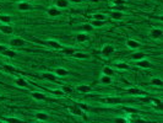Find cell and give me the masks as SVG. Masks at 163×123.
Here are the masks:
<instances>
[{
    "instance_id": "1",
    "label": "cell",
    "mask_w": 163,
    "mask_h": 123,
    "mask_svg": "<svg viewBox=\"0 0 163 123\" xmlns=\"http://www.w3.org/2000/svg\"><path fill=\"white\" fill-rule=\"evenodd\" d=\"M114 53H115V47H114L113 44H109V43L104 44V46L102 47V49H101V54H102V57H104V58H109V57H112Z\"/></svg>"
},
{
    "instance_id": "2",
    "label": "cell",
    "mask_w": 163,
    "mask_h": 123,
    "mask_svg": "<svg viewBox=\"0 0 163 123\" xmlns=\"http://www.w3.org/2000/svg\"><path fill=\"white\" fill-rule=\"evenodd\" d=\"M9 43H10V47H13V48H20V47H24L26 44V41L21 37H14L10 40Z\"/></svg>"
},
{
    "instance_id": "3",
    "label": "cell",
    "mask_w": 163,
    "mask_h": 123,
    "mask_svg": "<svg viewBox=\"0 0 163 123\" xmlns=\"http://www.w3.org/2000/svg\"><path fill=\"white\" fill-rule=\"evenodd\" d=\"M0 32L5 36H10L14 33V27L10 24H0Z\"/></svg>"
},
{
    "instance_id": "4",
    "label": "cell",
    "mask_w": 163,
    "mask_h": 123,
    "mask_svg": "<svg viewBox=\"0 0 163 123\" xmlns=\"http://www.w3.org/2000/svg\"><path fill=\"white\" fill-rule=\"evenodd\" d=\"M126 92L131 96H146V91H143L142 89H139V87H129L126 89Z\"/></svg>"
},
{
    "instance_id": "5",
    "label": "cell",
    "mask_w": 163,
    "mask_h": 123,
    "mask_svg": "<svg viewBox=\"0 0 163 123\" xmlns=\"http://www.w3.org/2000/svg\"><path fill=\"white\" fill-rule=\"evenodd\" d=\"M47 15H48L49 17H58V16L61 15V11H60V9H58L55 5H52V6H49V8L47 9Z\"/></svg>"
},
{
    "instance_id": "6",
    "label": "cell",
    "mask_w": 163,
    "mask_h": 123,
    "mask_svg": "<svg viewBox=\"0 0 163 123\" xmlns=\"http://www.w3.org/2000/svg\"><path fill=\"white\" fill-rule=\"evenodd\" d=\"M104 103H108V105H118L121 102V98L120 97H117V96H107L102 100Z\"/></svg>"
},
{
    "instance_id": "7",
    "label": "cell",
    "mask_w": 163,
    "mask_h": 123,
    "mask_svg": "<svg viewBox=\"0 0 163 123\" xmlns=\"http://www.w3.org/2000/svg\"><path fill=\"white\" fill-rule=\"evenodd\" d=\"M17 9H19L20 11H22V13H26V11L32 10V5H31L30 3H27V2H20V3L17 4Z\"/></svg>"
},
{
    "instance_id": "8",
    "label": "cell",
    "mask_w": 163,
    "mask_h": 123,
    "mask_svg": "<svg viewBox=\"0 0 163 123\" xmlns=\"http://www.w3.org/2000/svg\"><path fill=\"white\" fill-rule=\"evenodd\" d=\"M136 65L140 67V68H142V69H150V68L152 67L151 62H150L148 59H146V58L140 59V60H136Z\"/></svg>"
},
{
    "instance_id": "9",
    "label": "cell",
    "mask_w": 163,
    "mask_h": 123,
    "mask_svg": "<svg viewBox=\"0 0 163 123\" xmlns=\"http://www.w3.org/2000/svg\"><path fill=\"white\" fill-rule=\"evenodd\" d=\"M41 78H42V79H44V80L52 81V83H56V81H58V79H56V75H55V74H53V73H49V71L42 73Z\"/></svg>"
},
{
    "instance_id": "10",
    "label": "cell",
    "mask_w": 163,
    "mask_h": 123,
    "mask_svg": "<svg viewBox=\"0 0 163 123\" xmlns=\"http://www.w3.org/2000/svg\"><path fill=\"white\" fill-rule=\"evenodd\" d=\"M125 44H126V47H128L129 49H137V48L141 47V43H140V42H137L136 40H131V38L128 40Z\"/></svg>"
},
{
    "instance_id": "11",
    "label": "cell",
    "mask_w": 163,
    "mask_h": 123,
    "mask_svg": "<svg viewBox=\"0 0 163 123\" xmlns=\"http://www.w3.org/2000/svg\"><path fill=\"white\" fill-rule=\"evenodd\" d=\"M15 85L16 86H19V87H28V81L25 79V78H22V76H19V78H16L15 79Z\"/></svg>"
},
{
    "instance_id": "12",
    "label": "cell",
    "mask_w": 163,
    "mask_h": 123,
    "mask_svg": "<svg viewBox=\"0 0 163 123\" xmlns=\"http://www.w3.org/2000/svg\"><path fill=\"white\" fill-rule=\"evenodd\" d=\"M150 36L153 38V40H159L162 36H163V31L161 29H152L151 32H150Z\"/></svg>"
},
{
    "instance_id": "13",
    "label": "cell",
    "mask_w": 163,
    "mask_h": 123,
    "mask_svg": "<svg viewBox=\"0 0 163 123\" xmlns=\"http://www.w3.org/2000/svg\"><path fill=\"white\" fill-rule=\"evenodd\" d=\"M90 40V36L87 35V32H81V33H78L77 36H76V41L78 42V43H85V42H87Z\"/></svg>"
},
{
    "instance_id": "14",
    "label": "cell",
    "mask_w": 163,
    "mask_h": 123,
    "mask_svg": "<svg viewBox=\"0 0 163 123\" xmlns=\"http://www.w3.org/2000/svg\"><path fill=\"white\" fill-rule=\"evenodd\" d=\"M45 44H47L48 47L53 48V49H61V48H63L61 43H59L58 41H54V40H49V41H47Z\"/></svg>"
},
{
    "instance_id": "15",
    "label": "cell",
    "mask_w": 163,
    "mask_h": 123,
    "mask_svg": "<svg viewBox=\"0 0 163 123\" xmlns=\"http://www.w3.org/2000/svg\"><path fill=\"white\" fill-rule=\"evenodd\" d=\"M31 96H32V98H34V100H37V101H45V100H47V96H45L44 94L39 92V91H33V92H31Z\"/></svg>"
},
{
    "instance_id": "16",
    "label": "cell",
    "mask_w": 163,
    "mask_h": 123,
    "mask_svg": "<svg viewBox=\"0 0 163 123\" xmlns=\"http://www.w3.org/2000/svg\"><path fill=\"white\" fill-rule=\"evenodd\" d=\"M69 112L74 116H82V110H81L77 105L76 106H70L69 107Z\"/></svg>"
},
{
    "instance_id": "17",
    "label": "cell",
    "mask_w": 163,
    "mask_h": 123,
    "mask_svg": "<svg viewBox=\"0 0 163 123\" xmlns=\"http://www.w3.org/2000/svg\"><path fill=\"white\" fill-rule=\"evenodd\" d=\"M76 89H77V91L81 92V94H89V92L91 91V86H90V85H85V84L77 85Z\"/></svg>"
},
{
    "instance_id": "18",
    "label": "cell",
    "mask_w": 163,
    "mask_h": 123,
    "mask_svg": "<svg viewBox=\"0 0 163 123\" xmlns=\"http://www.w3.org/2000/svg\"><path fill=\"white\" fill-rule=\"evenodd\" d=\"M60 51H61V53H63L64 56H66V57H72V56H74V53L76 52V49H75V48H72V47H65V48L63 47Z\"/></svg>"
},
{
    "instance_id": "19",
    "label": "cell",
    "mask_w": 163,
    "mask_h": 123,
    "mask_svg": "<svg viewBox=\"0 0 163 123\" xmlns=\"http://www.w3.org/2000/svg\"><path fill=\"white\" fill-rule=\"evenodd\" d=\"M36 119L37 121H42V122H48L49 121V116L45 112H38V113H36Z\"/></svg>"
},
{
    "instance_id": "20",
    "label": "cell",
    "mask_w": 163,
    "mask_h": 123,
    "mask_svg": "<svg viewBox=\"0 0 163 123\" xmlns=\"http://www.w3.org/2000/svg\"><path fill=\"white\" fill-rule=\"evenodd\" d=\"M110 17L113 20H121L124 17V13L123 11H117V10H113L110 11Z\"/></svg>"
},
{
    "instance_id": "21",
    "label": "cell",
    "mask_w": 163,
    "mask_h": 123,
    "mask_svg": "<svg viewBox=\"0 0 163 123\" xmlns=\"http://www.w3.org/2000/svg\"><path fill=\"white\" fill-rule=\"evenodd\" d=\"M2 54H3L4 57L11 58V59H13V58H15V57H17V53H16L14 49H10V48H6V49H5V51H4Z\"/></svg>"
},
{
    "instance_id": "22",
    "label": "cell",
    "mask_w": 163,
    "mask_h": 123,
    "mask_svg": "<svg viewBox=\"0 0 163 123\" xmlns=\"http://www.w3.org/2000/svg\"><path fill=\"white\" fill-rule=\"evenodd\" d=\"M130 58L132 59V60H140V59H143V58H146V53H143V52H135V53H132L131 56H130Z\"/></svg>"
},
{
    "instance_id": "23",
    "label": "cell",
    "mask_w": 163,
    "mask_h": 123,
    "mask_svg": "<svg viewBox=\"0 0 163 123\" xmlns=\"http://www.w3.org/2000/svg\"><path fill=\"white\" fill-rule=\"evenodd\" d=\"M55 6L58 9H65L69 6V0H55Z\"/></svg>"
},
{
    "instance_id": "24",
    "label": "cell",
    "mask_w": 163,
    "mask_h": 123,
    "mask_svg": "<svg viewBox=\"0 0 163 123\" xmlns=\"http://www.w3.org/2000/svg\"><path fill=\"white\" fill-rule=\"evenodd\" d=\"M102 73L104 74V75H108V76H114V69L112 68V67H108V65H106V67H103V69H102Z\"/></svg>"
},
{
    "instance_id": "25",
    "label": "cell",
    "mask_w": 163,
    "mask_h": 123,
    "mask_svg": "<svg viewBox=\"0 0 163 123\" xmlns=\"http://www.w3.org/2000/svg\"><path fill=\"white\" fill-rule=\"evenodd\" d=\"M55 75L56 76H67L69 75V70L65 68H56L55 69Z\"/></svg>"
},
{
    "instance_id": "26",
    "label": "cell",
    "mask_w": 163,
    "mask_h": 123,
    "mask_svg": "<svg viewBox=\"0 0 163 123\" xmlns=\"http://www.w3.org/2000/svg\"><path fill=\"white\" fill-rule=\"evenodd\" d=\"M100 81H101L102 85H110L113 80H112V76H108V75H104V74H103V75L101 76V79H100Z\"/></svg>"
},
{
    "instance_id": "27",
    "label": "cell",
    "mask_w": 163,
    "mask_h": 123,
    "mask_svg": "<svg viewBox=\"0 0 163 123\" xmlns=\"http://www.w3.org/2000/svg\"><path fill=\"white\" fill-rule=\"evenodd\" d=\"M104 24H106V21H103V20H91V22H90V25L92 26V27H102V26H104Z\"/></svg>"
},
{
    "instance_id": "28",
    "label": "cell",
    "mask_w": 163,
    "mask_h": 123,
    "mask_svg": "<svg viewBox=\"0 0 163 123\" xmlns=\"http://www.w3.org/2000/svg\"><path fill=\"white\" fill-rule=\"evenodd\" d=\"M114 65L118 69H120V70H128V69H130L129 64L128 63H124V62H117V63H114Z\"/></svg>"
},
{
    "instance_id": "29",
    "label": "cell",
    "mask_w": 163,
    "mask_h": 123,
    "mask_svg": "<svg viewBox=\"0 0 163 123\" xmlns=\"http://www.w3.org/2000/svg\"><path fill=\"white\" fill-rule=\"evenodd\" d=\"M4 122H8V123H24V119L17 118V117H8L6 119H4Z\"/></svg>"
},
{
    "instance_id": "30",
    "label": "cell",
    "mask_w": 163,
    "mask_h": 123,
    "mask_svg": "<svg viewBox=\"0 0 163 123\" xmlns=\"http://www.w3.org/2000/svg\"><path fill=\"white\" fill-rule=\"evenodd\" d=\"M150 83H151L152 85H154V86H158V87L163 86V81H162V79H161V78H152Z\"/></svg>"
},
{
    "instance_id": "31",
    "label": "cell",
    "mask_w": 163,
    "mask_h": 123,
    "mask_svg": "<svg viewBox=\"0 0 163 123\" xmlns=\"http://www.w3.org/2000/svg\"><path fill=\"white\" fill-rule=\"evenodd\" d=\"M11 16L10 15H5V14H0V22H4V24H10L11 21Z\"/></svg>"
},
{
    "instance_id": "32",
    "label": "cell",
    "mask_w": 163,
    "mask_h": 123,
    "mask_svg": "<svg viewBox=\"0 0 163 123\" xmlns=\"http://www.w3.org/2000/svg\"><path fill=\"white\" fill-rule=\"evenodd\" d=\"M3 69H4L6 73H16V71H17L16 68L13 67V65H10V64H4V65H3Z\"/></svg>"
},
{
    "instance_id": "33",
    "label": "cell",
    "mask_w": 163,
    "mask_h": 123,
    "mask_svg": "<svg viewBox=\"0 0 163 123\" xmlns=\"http://www.w3.org/2000/svg\"><path fill=\"white\" fill-rule=\"evenodd\" d=\"M72 57H75V58H77V59H87V58H90V56H89V54L81 53V52H75Z\"/></svg>"
},
{
    "instance_id": "34",
    "label": "cell",
    "mask_w": 163,
    "mask_h": 123,
    "mask_svg": "<svg viewBox=\"0 0 163 123\" xmlns=\"http://www.w3.org/2000/svg\"><path fill=\"white\" fill-rule=\"evenodd\" d=\"M151 101H152V103L156 106V108L162 110V101H161L159 98H151Z\"/></svg>"
},
{
    "instance_id": "35",
    "label": "cell",
    "mask_w": 163,
    "mask_h": 123,
    "mask_svg": "<svg viewBox=\"0 0 163 123\" xmlns=\"http://www.w3.org/2000/svg\"><path fill=\"white\" fill-rule=\"evenodd\" d=\"M123 110H124L126 113H130V114H136V113H139V111H137L136 108H134V107H123Z\"/></svg>"
},
{
    "instance_id": "36",
    "label": "cell",
    "mask_w": 163,
    "mask_h": 123,
    "mask_svg": "<svg viewBox=\"0 0 163 123\" xmlns=\"http://www.w3.org/2000/svg\"><path fill=\"white\" fill-rule=\"evenodd\" d=\"M95 20H106V15L104 14H101V13H96V14H93V16H92Z\"/></svg>"
},
{
    "instance_id": "37",
    "label": "cell",
    "mask_w": 163,
    "mask_h": 123,
    "mask_svg": "<svg viewBox=\"0 0 163 123\" xmlns=\"http://www.w3.org/2000/svg\"><path fill=\"white\" fill-rule=\"evenodd\" d=\"M114 122L115 123H128V122H130V119H128L125 117H118V118L114 119Z\"/></svg>"
},
{
    "instance_id": "38",
    "label": "cell",
    "mask_w": 163,
    "mask_h": 123,
    "mask_svg": "<svg viewBox=\"0 0 163 123\" xmlns=\"http://www.w3.org/2000/svg\"><path fill=\"white\" fill-rule=\"evenodd\" d=\"M77 106H78L81 110H82V111H89V110H90V106H89L87 103H84V102H78Z\"/></svg>"
},
{
    "instance_id": "39",
    "label": "cell",
    "mask_w": 163,
    "mask_h": 123,
    "mask_svg": "<svg viewBox=\"0 0 163 123\" xmlns=\"http://www.w3.org/2000/svg\"><path fill=\"white\" fill-rule=\"evenodd\" d=\"M81 29H82L85 32H90V31H92V30H93V27H92L90 24H84L82 26H81Z\"/></svg>"
},
{
    "instance_id": "40",
    "label": "cell",
    "mask_w": 163,
    "mask_h": 123,
    "mask_svg": "<svg viewBox=\"0 0 163 123\" xmlns=\"http://www.w3.org/2000/svg\"><path fill=\"white\" fill-rule=\"evenodd\" d=\"M60 89L63 90L64 94H71V92H72V89H71L70 86H66V85H63Z\"/></svg>"
},
{
    "instance_id": "41",
    "label": "cell",
    "mask_w": 163,
    "mask_h": 123,
    "mask_svg": "<svg viewBox=\"0 0 163 123\" xmlns=\"http://www.w3.org/2000/svg\"><path fill=\"white\" fill-rule=\"evenodd\" d=\"M112 8H113L114 10H117V11H123V10L126 9V5H113Z\"/></svg>"
},
{
    "instance_id": "42",
    "label": "cell",
    "mask_w": 163,
    "mask_h": 123,
    "mask_svg": "<svg viewBox=\"0 0 163 123\" xmlns=\"http://www.w3.org/2000/svg\"><path fill=\"white\" fill-rule=\"evenodd\" d=\"M113 5H126L125 0H113Z\"/></svg>"
},
{
    "instance_id": "43",
    "label": "cell",
    "mask_w": 163,
    "mask_h": 123,
    "mask_svg": "<svg viewBox=\"0 0 163 123\" xmlns=\"http://www.w3.org/2000/svg\"><path fill=\"white\" fill-rule=\"evenodd\" d=\"M52 94H54L55 96H63V95H64V92H63V90H61V89L53 90V91H52Z\"/></svg>"
},
{
    "instance_id": "44",
    "label": "cell",
    "mask_w": 163,
    "mask_h": 123,
    "mask_svg": "<svg viewBox=\"0 0 163 123\" xmlns=\"http://www.w3.org/2000/svg\"><path fill=\"white\" fill-rule=\"evenodd\" d=\"M6 48H8L6 46H4V44H0V53H3V52L6 49Z\"/></svg>"
},
{
    "instance_id": "45",
    "label": "cell",
    "mask_w": 163,
    "mask_h": 123,
    "mask_svg": "<svg viewBox=\"0 0 163 123\" xmlns=\"http://www.w3.org/2000/svg\"><path fill=\"white\" fill-rule=\"evenodd\" d=\"M72 3H82V0H70Z\"/></svg>"
},
{
    "instance_id": "46",
    "label": "cell",
    "mask_w": 163,
    "mask_h": 123,
    "mask_svg": "<svg viewBox=\"0 0 163 123\" xmlns=\"http://www.w3.org/2000/svg\"><path fill=\"white\" fill-rule=\"evenodd\" d=\"M21 2H26V0H21Z\"/></svg>"
},
{
    "instance_id": "47",
    "label": "cell",
    "mask_w": 163,
    "mask_h": 123,
    "mask_svg": "<svg viewBox=\"0 0 163 123\" xmlns=\"http://www.w3.org/2000/svg\"><path fill=\"white\" fill-rule=\"evenodd\" d=\"M0 100H2V97H0Z\"/></svg>"
},
{
    "instance_id": "48",
    "label": "cell",
    "mask_w": 163,
    "mask_h": 123,
    "mask_svg": "<svg viewBox=\"0 0 163 123\" xmlns=\"http://www.w3.org/2000/svg\"><path fill=\"white\" fill-rule=\"evenodd\" d=\"M0 24H2V22H0Z\"/></svg>"
}]
</instances>
